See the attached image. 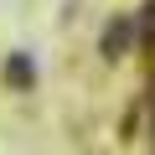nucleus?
I'll return each mask as SVG.
<instances>
[{"label":"nucleus","instance_id":"nucleus-1","mask_svg":"<svg viewBox=\"0 0 155 155\" xmlns=\"http://www.w3.org/2000/svg\"><path fill=\"white\" fill-rule=\"evenodd\" d=\"M129 41H134V21H109V26H104V47H98V52L114 62V57H124V52H129Z\"/></svg>","mask_w":155,"mask_h":155},{"label":"nucleus","instance_id":"nucleus-4","mask_svg":"<svg viewBox=\"0 0 155 155\" xmlns=\"http://www.w3.org/2000/svg\"><path fill=\"white\" fill-rule=\"evenodd\" d=\"M150 93H155V88H150ZM150 119H155V98H150Z\"/></svg>","mask_w":155,"mask_h":155},{"label":"nucleus","instance_id":"nucleus-3","mask_svg":"<svg viewBox=\"0 0 155 155\" xmlns=\"http://www.w3.org/2000/svg\"><path fill=\"white\" fill-rule=\"evenodd\" d=\"M140 41H145V47H155V0L145 5V21H140Z\"/></svg>","mask_w":155,"mask_h":155},{"label":"nucleus","instance_id":"nucleus-2","mask_svg":"<svg viewBox=\"0 0 155 155\" xmlns=\"http://www.w3.org/2000/svg\"><path fill=\"white\" fill-rule=\"evenodd\" d=\"M5 83H11L16 93H26V88H36V67L26 62V52H16V57L5 62Z\"/></svg>","mask_w":155,"mask_h":155}]
</instances>
